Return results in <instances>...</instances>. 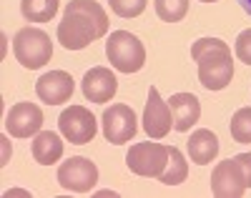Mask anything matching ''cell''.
<instances>
[{
    "label": "cell",
    "mask_w": 251,
    "mask_h": 198,
    "mask_svg": "<svg viewBox=\"0 0 251 198\" xmlns=\"http://www.w3.org/2000/svg\"><path fill=\"white\" fill-rule=\"evenodd\" d=\"M108 33V15L96 0H71L58 25V43L66 50H83Z\"/></svg>",
    "instance_id": "cell-1"
},
{
    "label": "cell",
    "mask_w": 251,
    "mask_h": 198,
    "mask_svg": "<svg viewBox=\"0 0 251 198\" xmlns=\"http://www.w3.org/2000/svg\"><path fill=\"white\" fill-rule=\"evenodd\" d=\"M191 58L199 65V80L208 91H224L234 78L231 48L221 38H201L191 46Z\"/></svg>",
    "instance_id": "cell-2"
},
{
    "label": "cell",
    "mask_w": 251,
    "mask_h": 198,
    "mask_svg": "<svg viewBox=\"0 0 251 198\" xmlns=\"http://www.w3.org/2000/svg\"><path fill=\"white\" fill-rule=\"evenodd\" d=\"M13 53L18 63L28 71H38L53 58V43L50 35L40 28H20L13 38Z\"/></svg>",
    "instance_id": "cell-3"
},
{
    "label": "cell",
    "mask_w": 251,
    "mask_h": 198,
    "mask_svg": "<svg viewBox=\"0 0 251 198\" xmlns=\"http://www.w3.org/2000/svg\"><path fill=\"white\" fill-rule=\"evenodd\" d=\"M106 55L111 65L121 73H138L146 65V48L143 43L128 30H113L106 43Z\"/></svg>",
    "instance_id": "cell-4"
},
{
    "label": "cell",
    "mask_w": 251,
    "mask_h": 198,
    "mask_svg": "<svg viewBox=\"0 0 251 198\" xmlns=\"http://www.w3.org/2000/svg\"><path fill=\"white\" fill-rule=\"evenodd\" d=\"M171 146L163 143H136L126 153V166L131 173L143 175V178H158L169 163Z\"/></svg>",
    "instance_id": "cell-5"
},
{
    "label": "cell",
    "mask_w": 251,
    "mask_h": 198,
    "mask_svg": "<svg viewBox=\"0 0 251 198\" xmlns=\"http://www.w3.org/2000/svg\"><path fill=\"white\" fill-rule=\"evenodd\" d=\"M58 128H60V136L66 138L73 146H86L96 138L98 133V123L96 116L88 111L86 105H71L60 113L58 118Z\"/></svg>",
    "instance_id": "cell-6"
},
{
    "label": "cell",
    "mask_w": 251,
    "mask_h": 198,
    "mask_svg": "<svg viewBox=\"0 0 251 198\" xmlns=\"http://www.w3.org/2000/svg\"><path fill=\"white\" fill-rule=\"evenodd\" d=\"M103 136H106L108 143L121 146V143H128L136 133H138V121L131 105L126 103H113L111 108L103 111Z\"/></svg>",
    "instance_id": "cell-7"
},
{
    "label": "cell",
    "mask_w": 251,
    "mask_h": 198,
    "mask_svg": "<svg viewBox=\"0 0 251 198\" xmlns=\"http://www.w3.org/2000/svg\"><path fill=\"white\" fill-rule=\"evenodd\" d=\"M58 183L66 191H73V193H88L98 183V168L88 158L73 156L66 163H60V168H58Z\"/></svg>",
    "instance_id": "cell-8"
},
{
    "label": "cell",
    "mask_w": 251,
    "mask_h": 198,
    "mask_svg": "<svg viewBox=\"0 0 251 198\" xmlns=\"http://www.w3.org/2000/svg\"><path fill=\"white\" fill-rule=\"evenodd\" d=\"M211 193L219 198H239L246 193V178L236 158L216 163L211 173Z\"/></svg>",
    "instance_id": "cell-9"
},
{
    "label": "cell",
    "mask_w": 251,
    "mask_h": 198,
    "mask_svg": "<svg viewBox=\"0 0 251 198\" xmlns=\"http://www.w3.org/2000/svg\"><path fill=\"white\" fill-rule=\"evenodd\" d=\"M174 128V113L169 100H163L158 91L151 85L149 88V103L143 108V130L151 138H163L169 136V130Z\"/></svg>",
    "instance_id": "cell-10"
},
{
    "label": "cell",
    "mask_w": 251,
    "mask_h": 198,
    "mask_svg": "<svg viewBox=\"0 0 251 198\" xmlns=\"http://www.w3.org/2000/svg\"><path fill=\"white\" fill-rule=\"evenodd\" d=\"M43 125V111L35 103H15L5 116V130L15 138L38 136Z\"/></svg>",
    "instance_id": "cell-11"
},
{
    "label": "cell",
    "mask_w": 251,
    "mask_h": 198,
    "mask_svg": "<svg viewBox=\"0 0 251 198\" xmlns=\"http://www.w3.org/2000/svg\"><path fill=\"white\" fill-rule=\"evenodd\" d=\"M73 91H75V83H73V75L68 71H50L46 75H40L38 83H35L38 98L43 103H48V105L68 103Z\"/></svg>",
    "instance_id": "cell-12"
},
{
    "label": "cell",
    "mask_w": 251,
    "mask_h": 198,
    "mask_svg": "<svg viewBox=\"0 0 251 198\" xmlns=\"http://www.w3.org/2000/svg\"><path fill=\"white\" fill-rule=\"evenodd\" d=\"M80 88H83L86 100H91V103H108L116 96V91H118V80L111 73V68L96 65V68H91L86 75H83Z\"/></svg>",
    "instance_id": "cell-13"
},
{
    "label": "cell",
    "mask_w": 251,
    "mask_h": 198,
    "mask_svg": "<svg viewBox=\"0 0 251 198\" xmlns=\"http://www.w3.org/2000/svg\"><path fill=\"white\" fill-rule=\"evenodd\" d=\"M171 113H174V128L178 133L191 130L194 123H199L201 118V100L194 93H174L169 98Z\"/></svg>",
    "instance_id": "cell-14"
},
{
    "label": "cell",
    "mask_w": 251,
    "mask_h": 198,
    "mask_svg": "<svg viewBox=\"0 0 251 198\" xmlns=\"http://www.w3.org/2000/svg\"><path fill=\"white\" fill-rule=\"evenodd\" d=\"M219 156V138L216 133H211L208 128H199L191 133L188 138V158L199 166H206L211 163L214 158Z\"/></svg>",
    "instance_id": "cell-15"
},
{
    "label": "cell",
    "mask_w": 251,
    "mask_h": 198,
    "mask_svg": "<svg viewBox=\"0 0 251 198\" xmlns=\"http://www.w3.org/2000/svg\"><path fill=\"white\" fill-rule=\"evenodd\" d=\"M33 158L40 166H53L63 158V141L53 130H40L33 141Z\"/></svg>",
    "instance_id": "cell-16"
},
{
    "label": "cell",
    "mask_w": 251,
    "mask_h": 198,
    "mask_svg": "<svg viewBox=\"0 0 251 198\" xmlns=\"http://www.w3.org/2000/svg\"><path fill=\"white\" fill-rule=\"evenodd\" d=\"M58 8V0H20V13L28 23H48L55 18Z\"/></svg>",
    "instance_id": "cell-17"
},
{
    "label": "cell",
    "mask_w": 251,
    "mask_h": 198,
    "mask_svg": "<svg viewBox=\"0 0 251 198\" xmlns=\"http://www.w3.org/2000/svg\"><path fill=\"white\" fill-rule=\"evenodd\" d=\"M186 175H188V163H186V158H183V153H181L176 146H171L169 163H166L163 173L158 175V181H161L163 186H178V183L186 181Z\"/></svg>",
    "instance_id": "cell-18"
},
{
    "label": "cell",
    "mask_w": 251,
    "mask_h": 198,
    "mask_svg": "<svg viewBox=\"0 0 251 198\" xmlns=\"http://www.w3.org/2000/svg\"><path fill=\"white\" fill-rule=\"evenodd\" d=\"M188 13V0H156V15L163 23H178Z\"/></svg>",
    "instance_id": "cell-19"
},
{
    "label": "cell",
    "mask_w": 251,
    "mask_h": 198,
    "mask_svg": "<svg viewBox=\"0 0 251 198\" xmlns=\"http://www.w3.org/2000/svg\"><path fill=\"white\" fill-rule=\"evenodd\" d=\"M231 138L236 143H251V108H239L231 116Z\"/></svg>",
    "instance_id": "cell-20"
},
{
    "label": "cell",
    "mask_w": 251,
    "mask_h": 198,
    "mask_svg": "<svg viewBox=\"0 0 251 198\" xmlns=\"http://www.w3.org/2000/svg\"><path fill=\"white\" fill-rule=\"evenodd\" d=\"M108 3L118 18H138L149 5V0H108Z\"/></svg>",
    "instance_id": "cell-21"
},
{
    "label": "cell",
    "mask_w": 251,
    "mask_h": 198,
    "mask_svg": "<svg viewBox=\"0 0 251 198\" xmlns=\"http://www.w3.org/2000/svg\"><path fill=\"white\" fill-rule=\"evenodd\" d=\"M236 58L251 68V28L241 30L239 38H236Z\"/></svg>",
    "instance_id": "cell-22"
},
{
    "label": "cell",
    "mask_w": 251,
    "mask_h": 198,
    "mask_svg": "<svg viewBox=\"0 0 251 198\" xmlns=\"http://www.w3.org/2000/svg\"><path fill=\"white\" fill-rule=\"evenodd\" d=\"M236 161L241 163V171H244V178H246V188H251V153H239Z\"/></svg>",
    "instance_id": "cell-23"
},
{
    "label": "cell",
    "mask_w": 251,
    "mask_h": 198,
    "mask_svg": "<svg viewBox=\"0 0 251 198\" xmlns=\"http://www.w3.org/2000/svg\"><path fill=\"white\" fill-rule=\"evenodd\" d=\"M239 5L244 8V13H249V15H251V0H239Z\"/></svg>",
    "instance_id": "cell-24"
},
{
    "label": "cell",
    "mask_w": 251,
    "mask_h": 198,
    "mask_svg": "<svg viewBox=\"0 0 251 198\" xmlns=\"http://www.w3.org/2000/svg\"><path fill=\"white\" fill-rule=\"evenodd\" d=\"M199 3H219V0H199Z\"/></svg>",
    "instance_id": "cell-25"
}]
</instances>
